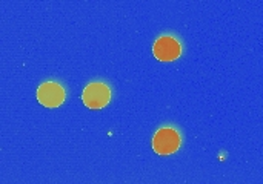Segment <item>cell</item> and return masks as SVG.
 <instances>
[{
	"instance_id": "1",
	"label": "cell",
	"mask_w": 263,
	"mask_h": 184,
	"mask_svg": "<svg viewBox=\"0 0 263 184\" xmlns=\"http://www.w3.org/2000/svg\"><path fill=\"white\" fill-rule=\"evenodd\" d=\"M182 146V135L174 126H162L153 135V149L159 155H171Z\"/></svg>"
},
{
	"instance_id": "2",
	"label": "cell",
	"mask_w": 263,
	"mask_h": 184,
	"mask_svg": "<svg viewBox=\"0 0 263 184\" xmlns=\"http://www.w3.org/2000/svg\"><path fill=\"white\" fill-rule=\"evenodd\" d=\"M183 52L182 42L173 34H162L153 43V54L160 62L177 60Z\"/></svg>"
},
{
	"instance_id": "3",
	"label": "cell",
	"mask_w": 263,
	"mask_h": 184,
	"mask_svg": "<svg viewBox=\"0 0 263 184\" xmlns=\"http://www.w3.org/2000/svg\"><path fill=\"white\" fill-rule=\"evenodd\" d=\"M112 91L105 81H91L82 92V101L91 109H102L111 101Z\"/></svg>"
},
{
	"instance_id": "4",
	"label": "cell",
	"mask_w": 263,
	"mask_h": 184,
	"mask_svg": "<svg viewBox=\"0 0 263 184\" xmlns=\"http://www.w3.org/2000/svg\"><path fill=\"white\" fill-rule=\"evenodd\" d=\"M65 98H66V91L59 81L48 80L37 88V100L40 105L46 108H57L63 105Z\"/></svg>"
}]
</instances>
